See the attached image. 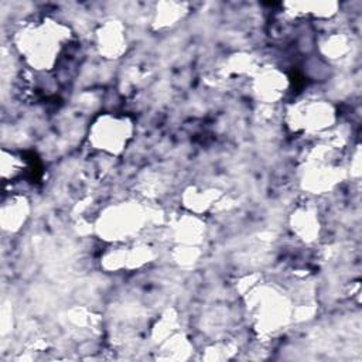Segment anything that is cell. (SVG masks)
<instances>
[{
	"label": "cell",
	"instance_id": "cell-1",
	"mask_svg": "<svg viewBox=\"0 0 362 362\" xmlns=\"http://www.w3.org/2000/svg\"><path fill=\"white\" fill-rule=\"evenodd\" d=\"M69 42V27L49 17L27 21L14 34L17 54L28 68L38 72L54 69Z\"/></svg>",
	"mask_w": 362,
	"mask_h": 362
},
{
	"label": "cell",
	"instance_id": "cell-2",
	"mask_svg": "<svg viewBox=\"0 0 362 362\" xmlns=\"http://www.w3.org/2000/svg\"><path fill=\"white\" fill-rule=\"evenodd\" d=\"M249 313L255 329L262 334H276L294 318V305L287 294L273 286L257 284L247 291Z\"/></svg>",
	"mask_w": 362,
	"mask_h": 362
},
{
	"label": "cell",
	"instance_id": "cell-3",
	"mask_svg": "<svg viewBox=\"0 0 362 362\" xmlns=\"http://www.w3.org/2000/svg\"><path fill=\"white\" fill-rule=\"evenodd\" d=\"M148 211L136 201H126L112 205L100 212L95 229L100 239L110 243L132 242L147 228Z\"/></svg>",
	"mask_w": 362,
	"mask_h": 362
},
{
	"label": "cell",
	"instance_id": "cell-4",
	"mask_svg": "<svg viewBox=\"0 0 362 362\" xmlns=\"http://www.w3.org/2000/svg\"><path fill=\"white\" fill-rule=\"evenodd\" d=\"M335 122V107L325 99L304 98L288 105L286 109V124L297 134H322L331 130Z\"/></svg>",
	"mask_w": 362,
	"mask_h": 362
},
{
	"label": "cell",
	"instance_id": "cell-5",
	"mask_svg": "<svg viewBox=\"0 0 362 362\" xmlns=\"http://www.w3.org/2000/svg\"><path fill=\"white\" fill-rule=\"evenodd\" d=\"M134 134V123L129 116L115 112L99 115L89 126L88 140L93 148L110 156L122 154Z\"/></svg>",
	"mask_w": 362,
	"mask_h": 362
},
{
	"label": "cell",
	"instance_id": "cell-6",
	"mask_svg": "<svg viewBox=\"0 0 362 362\" xmlns=\"http://www.w3.org/2000/svg\"><path fill=\"white\" fill-rule=\"evenodd\" d=\"M154 257L153 249L141 243H115V247L107 249L102 256V266L110 272L133 270L151 262Z\"/></svg>",
	"mask_w": 362,
	"mask_h": 362
},
{
	"label": "cell",
	"instance_id": "cell-7",
	"mask_svg": "<svg viewBox=\"0 0 362 362\" xmlns=\"http://www.w3.org/2000/svg\"><path fill=\"white\" fill-rule=\"evenodd\" d=\"M288 79L284 72L276 68H267L259 71L252 78V93L256 99L262 100L263 103H277L284 98L288 90Z\"/></svg>",
	"mask_w": 362,
	"mask_h": 362
},
{
	"label": "cell",
	"instance_id": "cell-8",
	"mask_svg": "<svg viewBox=\"0 0 362 362\" xmlns=\"http://www.w3.org/2000/svg\"><path fill=\"white\" fill-rule=\"evenodd\" d=\"M96 48L103 58H120L127 49L126 27L119 20H107L96 31Z\"/></svg>",
	"mask_w": 362,
	"mask_h": 362
},
{
	"label": "cell",
	"instance_id": "cell-9",
	"mask_svg": "<svg viewBox=\"0 0 362 362\" xmlns=\"http://www.w3.org/2000/svg\"><path fill=\"white\" fill-rule=\"evenodd\" d=\"M290 228L297 239L311 243L321 235V218L315 206L300 205L290 215Z\"/></svg>",
	"mask_w": 362,
	"mask_h": 362
},
{
	"label": "cell",
	"instance_id": "cell-10",
	"mask_svg": "<svg viewBox=\"0 0 362 362\" xmlns=\"http://www.w3.org/2000/svg\"><path fill=\"white\" fill-rule=\"evenodd\" d=\"M31 205L25 195L13 194L3 199L1 204V229L7 233L18 232L30 218Z\"/></svg>",
	"mask_w": 362,
	"mask_h": 362
},
{
	"label": "cell",
	"instance_id": "cell-11",
	"mask_svg": "<svg viewBox=\"0 0 362 362\" xmlns=\"http://www.w3.org/2000/svg\"><path fill=\"white\" fill-rule=\"evenodd\" d=\"M283 7L290 17L296 18H331L337 14L338 3L334 1H298V3H284Z\"/></svg>",
	"mask_w": 362,
	"mask_h": 362
},
{
	"label": "cell",
	"instance_id": "cell-12",
	"mask_svg": "<svg viewBox=\"0 0 362 362\" xmlns=\"http://www.w3.org/2000/svg\"><path fill=\"white\" fill-rule=\"evenodd\" d=\"M320 54L327 58V61L338 62L348 58V55L352 52V38L348 35V33L337 31V33H328L324 38L318 41Z\"/></svg>",
	"mask_w": 362,
	"mask_h": 362
},
{
	"label": "cell",
	"instance_id": "cell-13",
	"mask_svg": "<svg viewBox=\"0 0 362 362\" xmlns=\"http://www.w3.org/2000/svg\"><path fill=\"white\" fill-rule=\"evenodd\" d=\"M188 13V4L187 3H158L154 13L153 24L157 28H168L175 24H178L180 20L185 17Z\"/></svg>",
	"mask_w": 362,
	"mask_h": 362
},
{
	"label": "cell",
	"instance_id": "cell-14",
	"mask_svg": "<svg viewBox=\"0 0 362 362\" xmlns=\"http://www.w3.org/2000/svg\"><path fill=\"white\" fill-rule=\"evenodd\" d=\"M25 164L21 156L7 151L3 148L1 151V178L4 181H13L18 178L24 173Z\"/></svg>",
	"mask_w": 362,
	"mask_h": 362
}]
</instances>
